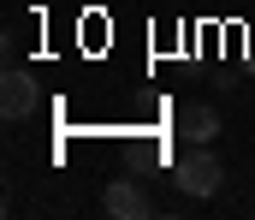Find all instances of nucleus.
<instances>
[{
    "instance_id": "2",
    "label": "nucleus",
    "mask_w": 255,
    "mask_h": 220,
    "mask_svg": "<svg viewBox=\"0 0 255 220\" xmlns=\"http://www.w3.org/2000/svg\"><path fill=\"white\" fill-rule=\"evenodd\" d=\"M0 113H6V119H30V113H36V77L30 72L12 66V72L0 77Z\"/></svg>"
},
{
    "instance_id": "3",
    "label": "nucleus",
    "mask_w": 255,
    "mask_h": 220,
    "mask_svg": "<svg viewBox=\"0 0 255 220\" xmlns=\"http://www.w3.org/2000/svg\"><path fill=\"white\" fill-rule=\"evenodd\" d=\"M101 209L119 215V220H142V215H148V191H142L136 179H113V185L101 191Z\"/></svg>"
},
{
    "instance_id": "4",
    "label": "nucleus",
    "mask_w": 255,
    "mask_h": 220,
    "mask_svg": "<svg viewBox=\"0 0 255 220\" xmlns=\"http://www.w3.org/2000/svg\"><path fill=\"white\" fill-rule=\"evenodd\" d=\"M178 137H184V143H214V137H220V113H214L208 101H184V107H178Z\"/></svg>"
},
{
    "instance_id": "1",
    "label": "nucleus",
    "mask_w": 255,
    "mask_h": 220,
    "mask_svg": "<svg viewBox=\"0 0 255 220\" xmlns=\"http://www.w3.org/2000/svg\"><path fill=\"white\" fill-rule=\"evenodd\" d=\"M172 179H178V191H184V197H214L226 173H220V161H214V149H208V143H196L190 155L178 161V173H172Z\"/></svg>"
}]
</instances>
